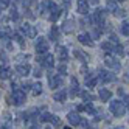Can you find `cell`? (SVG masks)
I'll return each instance as SVG.
<instances>
[{"instance_id":"6da1fadb","label":"cell","mask_w":129,"mask_h":129,"mask_svg":"<svg viewBox=\"0 0 129 129\" xmlns=\"http://www.w3.org/2000/svg\"><path fill=\"white\" fill-rule=\"evenodd\" d=\"M109 110L112 112L114 117H121V115H124L126 106H124V103L121 100H114L112 103H110V106H109Z\"/></svg>"},{"instance_id":"7a4b0ae2","label":"cell","mask_w":129,"mask_h":129,"mask_svg":"<svg viewBox=\"0 0 129 129\" xmlns=\"http://www.w3.org/2000/svg\"><path fill=\"white\" fill-rule=\"evenodd\" d=\"M106 16H107V10L98 8V10L93 13V16H92V20H93V23L100 25L101 28H103V26H106Z\"/></svg>"},{"instance_id":"3957f363","label":"cell","mask_w":129,"mask_h":129,"mask_svg":"<svg viewBox=\"0 0 129 129\" xmlns=\"http://www.w3.org/2000/svg\"><path fill=\"white\" fill-rule=\"evenodd\" d=\"M38 59H39V62H41V66L45 67V69H53V67H54V58H53V54H50V53L39 54Z\"/></svg>"},{"instance_id":"277c9868","label":"cell","mask_w":129,"mask_h":129,"mask_svg":"<svg viewBox=\"0 0 129 129\" xmlns=\"http://www.w3.org/2000/svg\"><path fill=\"white\" fill-rule=\"evenodd\" d=\"M13 100V104H16V106H22L23 103H25V100H26V96H25V92L22 90V89H16L14 92H13V96H11Z\"/></svg>"},{"instance_id":"5b68a950","label":"cell","mask_w":129,"mask_h":129,"mask_svg":"<svg viewBox=\"0 0 129 129\" xmlns=\"http://www.w3.org/2000/svg\"><path fill=\"white\" fill-rule=\"evenodd\" d=\"M48 47H50V44H48L47 39L45 38H38V41H36V51H38V54L48 53Z\"/></svg>"},{"instance_id":"8992f818","label":"cell","mask_w":129,"mask_h":129,"mask_svg":"<svg viewBox=\"0 0 129 129\" xmlns=\"http://www.w3.org/2000/svg\"><path fill=\"white\" fill-rule=\"evenodd\" d=\"M104 62H106V66L112 70V72H120V70H121V64H120L118 59L114 58V56H106Z\"/></svg>"},{"instance_id":"52a82bcc","label":"cell","mask_w":129,"mask_h":129,"mask_svg":"<svg viewBox=\"0 0 129 129\" xmlns=\"http://www.w3.org/2000/svg\"><path fill=\"white\" fill-rule=\"evenodd\" d=\"M20 31L26 36V38H36V34H38V30H36L34 25H30V23H23L20 26Z\"/></svg>"},{"instance_id":"ba28073f","label":"cell","mask_w":129,"mask_h":129,"mask_svg":"<svg viewBox=\"0 0 129 129\" xmlns=\"http://www.w3.org/2000/svg\"><path fill=\"white\" fill-rule=\"evenodd\" d=\"M59 16H61V10H59V6L53 2V0H50V20L51 22H56L59 19Z\"/></svg>"},{"instance_id":"9c48e42d","label":"cell","mask_w":129,"mask_h":129,"mask_svg":"<svg viewBox=\"0 0 129 129\" xmlns=\"http://www.w3.org/2000/svg\"><path fill=\"white\" fill-rule=\"evenodd\" d=\"M98 79L101 82H112V81H115V75L112 72H107V70H100Z\"/></svg>"},{"instance_id":"30bf717a","label":"cell","mask_w":129,"mask_h":129,"mask_svg":"<svg viewBox=\"0 0 129 129\" xmlns=\"http://www.w3.org/2000/svg\"><path fill=\"white\" fill-rule=\"evenodd\" d=\"M75 26H76V22L75 20H73V19H67L66 22L62 23V33L70 34V33L75 31Z\"/></svg>"},{"instance_id":"8fae6325","label":"cell","mask_w":129,"mask_h":129,"mask_svg":"<svg viewBox=\"0 0 129 129\" xmlns=\"http://www.w3.org/2000/svg\"><path fill=\"white\" fill-rule=\"evenodd\" d=\"M78 41L82 44V45H87V47H93V39L89 33H81L78 36Z\"/></svg>"},{"instance_id":"7c38bea8","label":"cell","mask_w":129,"mask_h":129,"mask_svg":"<svg viewBox=\"0 0 129 129\" xmlns=\"http://www.w3.org/2000/svg\"><path fill=\"white\" fill-rule=\"evenodd\" d=\"M61 82H62L61 75H48V86H50V89H56V87H59Z\"/></svg>"},{"instance_id":"4fadbf2b","label":"cell","mask_w":129,"mask_h":129,"mask_svg":"<svg viewBox=\"0 0 129 129\" xmlns=\"http://www.w3.org/2000/svg\"><path fill=\"white\" fill-rule=\"evenodd\" d=\"M30 70H31V67L28 64H19V66L16 67V72L19 73V76H26L30 73Z\"/></svg>"},{"instance_id":"5bb4252c","label":"cell","mask_w":129,"mask_h":129,"mask_svg":"<svg viewBox=\"0 0 129 129\" xmlns=\"http://www.w3.org/2000/svg\"><path fill=\"white\" fill-rule=\"evenodd\" d=\"M78 13L86 16L89 13V2L87 0H78Z\"/></svg>"},{"instance_id":"9a60e30c","label":"cell","mask_w":129,"mask_h":129,"mask_svg":"<svg viewBox=\"0 0 129 129\" xmlns=\"http://www.w3.org/2000/svg\"><path fill=\"white\" fill-rule=\"evenodd\" d=\"M13 76V70L10 67L0 66V79H10Z\"/></svg>"},{"instance_id":"2e32d148","label":"cell","mask_w":129,"mask_h":129,"mask_svg":"<svg viewBox=\"0 0 129 129\" xmlns=\"http://www.w3.org/2000/svg\"><path fill=\"white\" fill-rule=\"evenodd\" d=\"M67 118H69V121H70L72 126H78V124H81V117H79L76 112H70V114L67 115Z\"/></svg>"},{"instance_id":"e0dca14e","label":"cell","mask_w":129,"mask_h":129,"mask_svg":"<svg viewBox=\"0 0 129 129\" xmlns=\"http://www.w3.org/2000/svg\"><path fill=\"white\" fill-rule=\"evenodd\" d=\"M100 100L101 101H109L110 100V96H112V93H110V90H107V89H100Z\"/></svg>"},{"instance_id":"ac0fdd59","label":"cell","mask_w":129,"mask_h":129,"mask_svg":"<svg viewBox=\"0 0 129 129\" xmlns=\"http://www.w3.org/2000/svg\"><path fill=\"white\" fill-rule=\"evenodd\" d=\"M66 98H67V92H66V90H59V92H56V93L53 95V100H56L58 103L66 101Z\"/></svg>"},{"instance_id":"d6986e66","label":"cell","mask_w":129,"mask_h":129,"mask_svg":"<svg viewBox=\"0 0 129 129\" xmlns=\"http://www.w3.org/2000/svg\"><path fill=\"white\" fill-rule=\"evenodd\" d=\"M96 81H98V76L86 75V86H87V87H95V86H96Z\"/></svg>"},{"instance_id":"ffe728a7","label":"cell","mask_w":129,"mask_h":129,"mask_svg":"<svg viewBox=\"0 0 129 129\" xmlns=\"http://www.w3.org/2000/svg\"><path fill=\"white\" fill-rule=\"evenodd\" d=\"M106 10L109 13H115L118 10V6H117V0H107V3H106Z\"/></svg>"},{"instance_id":"44dd1931","label":"cell","mask_w":129,"mask_h":129,"mask_svg":"<svg viewBox=\"0 0 129 129\" xmlns=\"http://www.w3.org/2000/svg\"><path fill=\"white\" fill-rule=\"evenodd\" d=\"M58 54H59L61 61H64V62L69 59V51H67L66 47H58Z\"/></svg>"},{"instance_id":"7402d4cb","label":"cell","mask_w":129,"mask_h":129,"mask_svg":"<svg viewBox=\"0 0 129 129\" xmlns=\"http://www.w3.org/2000/svg\"><path fill=\"white\" fill-rule=\"evenodd\" d=\"M10 34H11V30L8 28V26L0 25V38H2V39H8V38H10Z\"/></svg>"},{"instance_id":"603a6c76","label":"cell","mask_w":129,"mask_h":129,"mask_svg":"<svg viewBox=\"0 0 129 129\" xmlns=\"http://www.w3.org/2000/svg\"><path fill=\"white\" fill-rule=\"evenodd\" d=\"M31 92H33L34 96L41 95L42 93V84H41V82H34V84H31Z\"/></svg>"},{"instance_id":"cb8c5ba5","label":"cell","mask_w":129,"mask_h":129,"mask_svg":"<svg viewBox=\"0 0 129 129\" xmlns=\"http://www.w3.org/2000/svg\"><path fill=\"white\" fill-rule=\"evenodd\" d=\"M58 38H59V28L56 25H53L51 30H50V39L51 41H58Z\"/></svg>"},{"instance_id":"d4e9b609","label":"cell","mask_w":129,"mask_h":129,"mask_svg":"<svg viewBox=\"0 0 129 129\" xmlns=\"http://www.w3.org/2000/svg\"><path fill=\"white\" fill-rule=\"evenodd\" d=\"M84 112H87L89 115H95V114H96V109L92 106L90 103H86V104H84Z\"/></svg>"},{"instance_id":"484cf974","label":"cell","mask_w":129,"mask_h":129,"mask_svg":"<svg viewBox=\"0 0 129 129\" xmlns=\"http://www.w3.org/2000/svg\"><path fill=\"white\" fill-rule=\"evenodd\" d=\"M13 39L17 42V44H19L20 45V47H23V45H25V39L22 38V34H19V33H16L14 36H13Z\"/></svg>"},{"instance_id":"4316f807","label":"cell","mask_w":129,"mask_h":129,"mask_svg":"<svg viewBox=\"0 0 129 129\" xmlns=\"http://www.w3.org/2000/svg\"><path fill=\"white\" fill-rule=\"evenodd\" d=\"M101 48H103L104 51H112L114 53V45H112V42H103V44H101Z\"/></svg>"},{"instance_id":"83f0119b","label":"cell","mask_w":129,"mask_h":129,"mask_svg":"<svg viewBox=\"0 0 129 129\" xmlns=\"http://www.w3.org/2000/svg\"><path fill=\"white\" fill-rule=\"evenodd\" d=\"M79 95H81V98L86 101V103H90L92 100H93V96H92L89 92H79Z\"/></svg>"},{"instance_id":"f1b7e54d","label":"cell","mask_w":129,"mask_h":129,"mask_svg":"<svg viewBox=\"0 0 129 129\" xmlns=\"http://www.w3.org/2000/svg\"><path fill=\"white\" fill-rule=\"evenodd\" d=\"M50 121L53 123V126H54V127H59V126H61V120H59V117H56V115H51Z\"/></svg>"},{"instance_id":"f546056e","label":"cell","mask_w":129,"mask_h":129,"mask_svg":"<svg viewBox=\"0 0 129 129\" xmlns=\"http://www.w3.org/2000/svg\"><path fill=\"white\" fill-rule=\"evenodd\" d=\"M50 118H51V115H50L48 112H44V114H41V117H39V121L45 123V121H50Z\"/></svg>"},{"instance_id":"4dcf8cb0","label":"cell","mask_w":129,"mask_h":129,"mask_svg":"<svg viewBox=\"0 0 129 129\" xmlns=\"http://www.w3.org/2000/svg\"><path fill=\"white\" fill-rule=\"evenodd\" d=\"M121 33L124 36H129V22H123L121 23Z\"/></svg>"},{"instance_id":"1f68e13d","label":"cell","mask_w":129,"mask_h":129,"mask_svg":"<svg viewBox=\"0 0 129 129\" xmlns=\"http://www.w3.org/2000/svg\"><path fill=\"white\" fill-rule=\"evenodd\" d=\"M114 53L118 54V56H123V54H124V51H123V48H121V45H120V44H117L115 47H114Z\"/></svg>"},{"instance_id":"d6a6232c","label":"cell","mask_w":129,"mask_h":129,"mask_svg":"<svg viewBox=\"0 0 129 129\" xmlns=\"http://www.w3.org/2000/svg\"><path fill=\"white\" fill-rule=\"evenodd\" d=\"M11 0H0V10H6L8 6H10Z\"/></svg>"},{"instance_id":"836d02e7","label":"cell","mask_w":129,"mask_h":129,"mask_svg":"<svg viewBox=\"0 0 129 129\" xmlns=\"http://www.w3.org/2000/svg\"><path fill=\"white\" fill-rule=\"evenodd\" d=\"M10 17H11L13 20H17V19H19V13H17V10H16V8H13V10H11V14H10Z\"/></svg>"},{"instance_id":"e575fe53","label":"cell","mask_w":129,"mask_h":129,"mask_svg":"<svg viewBox=\"0 0 129 129\" xmlns=\"http://www.w3.org/2000/svg\"><path fill=\"white\" fill-rule=\"evenodd\" d=\"M58 70H59V73L66 75V73H67V67H66V64H59V66H58Z\"/></svg>"},{"instance_id":"d590c367","label":"cell","mask_w":129,"mask_h":129,"mask_svg":"<svg viewBox=\"0 0 129 129\" xmlns=\"http://www.w3.org/2000/svg\"><path fill=\"white\" fill-rule=\"evenodd\" d=\"M28 58H30L28 54H23V53H22V54H19V56H16V61H17V62H19V61H26Z\"/></svg>"},{"instance_id":"8d00e7d4","label":"cell","mask_w":129,"mask_h":129,"mask_svg":"<svg viewBox=\"0 0 129 129\" xmlns=\"http://www.w3.org/2000/svg\"><path fill=\"white\" fill-rule=\"evenodd\" d=\"M75 56H76V58H79L81 61H86V56H84V54H82L81 51H75Z\"/></svg>"},{"instance_id":"74e56055","label":"cell","mask_w":129,"mask_h":129,"mask_svg":"<svg viewBox=\"0 0 129 129\" xmlns=\"http://www.w3.org/2000/svg\"><path fill=\"white\" fill-rule=\"evenodd\" d=\"M114 14H115L117 17H123V16H124V11H123V10H120V8H118V10H117Z\"/></svg>"},{"instance_id":"f35d334b","label":"cell","mask_w":129,"mask_h":129,"mask_svg":"<svg viewBox=\"0 0 129 129\" xmlns=\"http://www.w3.org/2000/svg\"><path fill=\"white\" fill-rule=\"evenodd\" d=\"M34 76H36V78H41V76H42L41 69H34Z\"/></svg>"},{"instance_id":"ab89813d","label":"cell","mask_w":129,"mask_h":129,"mask_svg":"<svg viewBox=\"0 0 129 129\" xmlns=\"http://www.w3.org/2000/svg\"><path fill=\"white\" fill-rule=\"evenodd\" d=\"M72 95L75 96V95H79V89L78 87H72Z\"/></svg>"},{"instance_id":"60d3db41","label":"cell","mask_w":129,"mask_h":129,"mask_svg":"<svg viewBox=\"0 0 129 129\" xmlns=\"http://www.w3.org/2000/svg\"><path fill=\"white\" fill-rule=\"evenodd\" d=\"M110 42H114L115 45L118 44V39H117V36H115V34H110Z\"/></svg>"},{"instance_id":"b9f144b4","label":"cell","mask_w":129,"mask_h":129,"mask_svg":"<svg viewBox=\"0 0 129 129\" xmlns=\"http://www.w3.org/2000/svg\"><path fill=\"white\" fill-rule=\"evenodd\" d=\"M72 87H78V79L76 78H72Z\"/></svg>"},{"instance_id":"7bdbcfd3","label":"cell","mask_w":129,"mask_h":129,"mask_svg":"<svg viewBox=\"0 0 129 129\" xmlns=\"http://www.w3.org/2000/svg\"><path fill=\"white\" fill-rule=\"evenodd\" d=\"M124 100H126V109L129 110V95H124Z\"/></svg>"},{"instance_id":"ee69618b","label":"cell","mask_w":129,"mask_h":129,"mask_svg":"<svg viewBox=\"0 0 129 129\" xmlns=\"http://www.w3.org/2000/svg\"><path fill=\"white\" fill-rule=\"evenodd\" d=\"M22 3H23V6H30V0H23Z\"/></svg>"},{"instance_id":"f6af8a7d","label":"cell","mask_w":129,"mask_h":129,"mask_svg":"<svg viewBox=\"0 0 129 129\" xmlns=\"http://www.w3.org/2000/svg\"><path fill=\"white\" fill-rule=\"evenodd\" d=\"M89 3H92V5H96V3H98V0H89Z\"/></svg>"},{"instance_id":"bcb514c9","label":"cell","mask_w":129,"mask_h":129,"mask_svg":"<svg viewBox=\"0 0 129 129\" xmlns=\"http://www.w3.org/2000/svg\"><path fill=\"white\" fill-rule=\"evenodd\" d=\"M112 129H124V126H117V127H112Z\"/></svg>"},{"instance_id":"7dc6e473","label":"cell","mask_w":129,"mask_h":129,"mask_svg":"<svg viewBox=\"0 0 129 129\" xmlns=\"http://www.w3.org/2000/svg\"><path fill=\"white\" fill-rule=\"evenodd\" d=\"M64 2H66V5H69V3H70V0H64Z\"/></svg>"},{"instance_id":"c3c4849f","label":"cell","mask_w":129,"mask_h":129,"mask_svg":"<svg viewBox=\"0 0 129 129\" xmlns=\"http://www.w3.org/2000/svg\"><path fill=\"white\" fill-rule=\"evenodd\" d=\"M117 2H124V0H117Z\"/></svg>"},{"instance_id":"681fc988","label":"cell","mask_w":129,"mask_h":129,"mask_svg":"<svg viewBox=\"0 0 129 129\" xmlns=\"http://www.w3.org/2000/svg\"><path fill=\"white\" fill-rule=\"evenodd\" d=\"M45 129H50V127H45Z\"/></svg>"}]
</instances>
